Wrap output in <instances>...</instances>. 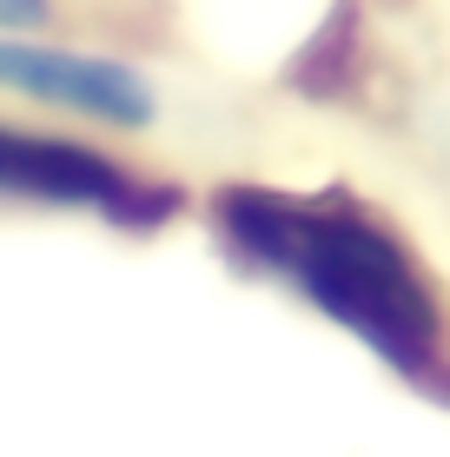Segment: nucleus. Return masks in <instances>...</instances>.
<instances>
[{
	"mask_svg": "<svg viewBox=\"0 0 450 457\" xmlns=\"http://www.w3.org/2000/svg\"><path fill=\"white\" fill-rule=\"evenodd\" d=\"M219 232L245 265L291 286L318 319L351 332L384 365L424 378L438 358L444 312L417 252L378 212L331 193H272V186H225Z\"/></svg>",
	"mask_w": 450,
	"mask_h": 457,
	"instance_id": "nucleus-1",
	"label": "nucleus"
},
{
	"mask_svg": "<svg viewBox=\"0 0 450 457\" xmlns=\"http://www.w3.org/2000/svg\"><path fill=\"white\" fill-rule=\"evenodd\" d=\"M0 93L27 106H53L86 126H139L160 120V93L133 60L93 54V46H60L46 27H0Z\"/></svg>",
	"mask_w": 450,
	"mask_h": 457,
	"instance_id": "nucleus-2",
	"label": "nucleus"
},
{
	"mask_svg": "<svg viewBox=\"0 0 450 457\" xmlns=\"http://www.w3.org/2000/svg\"><path fill=\"white\" fill-rule=\"evenodd\" d=\"M0 199H27V206H60V212H100V219H146L160 199L113 166L106 153L80 139L27 133V126H0Z\"/></svg>",
	"mask_w": 450,
	"mask_h": 457,
	"instance_id": "nucleus-3",
	"label": "nucleus"
},
{
	"mask_svg": "<svg viewBox=\"0 0 450 457\" xmlns=\"http://www.w3.org/2000/svg\"><path fill=\"white\" fill-rule=\"evenodd\" d=\"M53 0H0V27H46Z\"/></svg>",
	"mask_w": 450,
	"mask_h": 457,
	"instance_id": "nucleus-4",
	"label": "nucleus"
}]
</instances>
